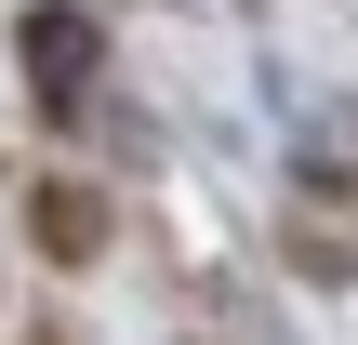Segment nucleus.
<instances>
[{
  "mask_svg": "<svg viewBox=\"0 0 358 345\" xmlns=\"http://www.w3.org/2000/svg\"><path fill=\"white\" fill-rule=\"evenodd\" d=\"M27 80L66 106V93L93 80V27H80V13H40V27H27Z\"/></svg>",
  "mask_w": 358,
  "mask_h": 345,
  "instance_id": "nucleus-1",
  "label": "nucleus"
}]
</instances>
